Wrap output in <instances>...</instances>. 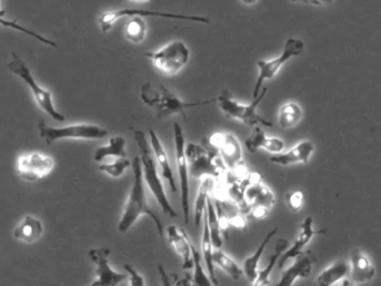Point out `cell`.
I'll use <instances>...</instances> for the list:
<instances>
[{
    "label": "cell",
    "mask_w": 381,
    "mask_h": 286,
    "mask_svg": "<svg viewBox=\"0 0 381 286\" xmlns=\"http://www.w3.org/2000/svg\"><path fill=\"white\" fill-rule=\"evenodd\" d=\"M132 169H133V182H132L131 189L129 192L128 200L125 203L124 210H123L122 216H121L119 225H118V232L120 234L128 232L141 216L146 214L155 223L159 236L161 239H164V226H162L160 218L150 208L148 200H146V190H144V185H143L142 164H141L140 157H135L132 161Z\"/></svg>",
    "instance_id": "cell-1"
},
{
    "label": "cell",
    "mask_w": 381,
    "mask_h": 286,
    "mask_svg": "<svg viewBox=\"0 0 381 286\" xmlns=\"http://www.w3.org/2000/svg\"><path fill=\"white\" fill-rule=\"evenodd\" d=\"M140 96L143 103L153 110L159 120L180 114L186 121L187 118H186L185 111L188 109L204 107V105L218 102V98H208L204 101H184L173 91L164 87V84H159L158 87H155L149 82L143 84L141 87Z\"/></svg>",
    "instance_id": "cell-2"
},
{
    "label": "cell",
    "mask_w": 381,
    "mask_h": 286,
    "mask_svg": "<svg viewBox=\"0 0 381 286\" xmlns=\"http://www.w3.org/2000/svg\"><path fill=\"white\" fill-rule=\"evenodd\" d=\"M134 140L137 142L138 148L140 151L143 179H144L146 186L149 188L155 200L158 201L162 212L171 218L178 217V214L170 204L166 191H164V184L161 182L158 170H157V160H155V153L152 151L151 144L146 139V133L141 131V130H135L134 131Z\"/></svg>",
    "instance_id": "cell-3"
},
{
    "label": "cell",
    "mask_w": 381,
    "mask_h": 286,
    "mask_svg": "<svg viewBox=\"0 0 381 286\" xmlns=\"http://www.w3.org/2000/svg\"><path fill=\"white\" fill-rule=\"evenodd\" d=\"M7 69L12 72V74L16 75L18 78H21L26 85H28L30 91L33 93L35 101L45 113H47L52 119L55 120L57 122L62 123L65 121V116L61 113L60 111H57L54 104L53 94L51 91L44 89L36 82L28 65L14 52H12V60L8 63Z\"/></svg>",
    "instance_id": "cell-4"
},
{
    "label": "cell",
    "mask_w": 381,
    "mask_h": 286,
    "mask_svg": "<svg viewBox=\"0 0 381 286\" xmlns=\"http://www.w3.org/2000/svg\"><path fill=\"white\" fill-rule=\"evenodd\" d=\"M266 92H268V89L264 87L259 98L253 100L250 104H243V103L236 101L235 98L230 96V91L224 89L221 96H218V103H219L221 112L228 119L239 121V122L250 125V126H259V124H262L268 128H271L273 126L272 122L266 120L264 116H259L257 112V107L265 96Z\"/></svg>",
    "instance_id": "cell-5"
},
{
    "label": "cell",
    "mask_w": 381,
    "mask_h": 286,
    "mask_svg": "<svg viewBox=\"0 0 381 286\" xmlns=\"http://www.w3.org/2000/svg\"><path fill=\"white\" fill-rule=\"evenodd\" d=\"M146 56L150 58L157 71L166 76H173L187 65L190 58V51L182 41H173L159 48L158 51L148 52Z\"/></svg>",
    "instance_id": "cell-6"
},
{
    "label": "cell",
    "mask_w": 381,
    "mask_h": 286,
    "mask_svg": "<svg viewBox=\"0 0 381 286\" xmlns=\"http://www.w3.org/2000/svg\"><path fill=\"white\" fill-rule=\"evenodd\" d=\"M39 135L43 138L48 146L56 141L65 139L75 140H100L109 135L107 129L96 124H73L67 126H50L45 122L37 125Z\"/></svg>",
    "instance_id": "cell-7"
},
{
    "label": "cell",
    "mask_w": 381,
    "mask_h": 286,
    "mask_svg": "<svg viewBox=\"0 0 381 286\" xmlns=\"http://www.w3.org/2000/svg\"><path fill=\"white\" fill-rule=\"evenodd\" d=\"M186 155L189 166V176L196 179H215L219 177V166L215 161L218 152L206 143H188L186 146Z\"/></svg>",
    "instance_id": "cell-8"
},
{
    "label": "cell",
    "mask_w": 381,
    "mask_h": 286,
    "mask_svg": "<svg viewBox=\"0 0 381 286\" xmlns=\"http://www.w3.org/2000/svg\"><path fill=\"white\" fill-rule=\"evenodd\" d=\"M160 17L171 18V19H179V21H194V23H203V24H209V18L206 16L199 15H185V14H175V12H153L148 9H133L122 8L118 10H110V12H103L100 16L98 24L101 26L103 33L107 34L110 32L111 28L116 24V21L121 18L135 17Z\"/></svg>",
    "instance_id": "cell-9"
},
{
    "label": "cell",
    "mask_w": 381,
    "mask_h": 286,
    "mask_svg": "<svg viewBox=\"0 0 381 286\" xmlns=\"http://www.w3.org/2000/svg\"><path fill=\"white\" fill-rule=\"evenodd\" d=\"M304 51V43L298 38H289L284 45L283 53L280 56L270 60H259L257 67H259V78H257V84L254 87L253 98H259V91L262 89V85L265 80H273L276 76L277 73L282 69V66L293 57L300 56Z\"/></svg>",
    "instance_id": "cell-10"
},
{
    "label": "cell",
    "mask_w": 381,
    "mask_h": 286,
    "mask_svg": "<svg viewBox=\"0 0 381 286\" xmlns=\"http://www.w3.org/2000/svg\"><path fill=\"white\" fill-rule=\"evenodd\" d=\"M173 139L176 150L177 169H178L179 185L182 195V207L185 223L189 221V166L186 155V140L184 130L178 123L173 124Z\"/></svg>",
    "instance_id": "cell-11"
},
{
    "label": "cell",
    "mask_w": 381,
    "mask_h": 286,
    "mask_svg": "<svg viewBox=\"0 0 381 286\" xmlns=\"http://www.w3.org/2000/svg\"><path fill=\"white\" fill-rule=\"evenodd\" d=\"M55 162L50 155L39 152L21 155L17 159V173L24 182H33L47 177L52 173Z\"/></svg>",
    "instance_id": "cell-12"
},
{
    "label": "cell",
    "mask_w": 381,
    "mask_h": 286,
    "mask_svg": "<svg viewBox=\"0 0 381 286\" xmlns=\"http://www.w3.org/2000/svg\"><path fill=\"white\" fill-rule=\"evenodd\" d=\"M110 254L111 250L109 248L89 250V257L96 266V280L89 286H118L128 280V275L112 270L109 261Z\"/></svg>",
    "instance_id": "cell-13"
},
{
    "label": "cell",
    "mask_w": 381,
    "mask_h": 286,
    "mask_svg": "<svg viewBox=\"0 0 381 286\" xmlns=\"http://www.w3.org/2000/svg\"><path fill=\"white\" fill-rule=\"evenodd\" d=\"M207 146L221 155V159L225 161L227 167L230 169L239 167L243 161V151L239 140L232 133H224V132H216L212 134V137L206 139ZM204 142V143H205Z\"/></svg>",
    "instance_id": "cell-14"
},
{
    "label": "cell",
    "mask_w": 381,
    "mask_h": 286,
    "mask_svg": "<svg viewBox=\"0 0 381 286\" xmlns=\"http://www.w3.org/2000/svg\"><path fill=\"white\" fill-rule=\"evenodd\" d=\"M325 232H327V230H314V228H313L312 217L305 218L303 223L301 225V230H300L298 239H295L292 248L286 250L283 255L279 259V262H277L279 268L282 270V268H284V266H285L287 261L300 256V255L303 253V250L305 248V246L312 241L313 237L325 234Z\"/></svg>",
    "instance_id": "cell-15"
},
{
    "label": "cell",
    "mask_w": 381,
    "mask_h": 286,
    "mask_svg": "<svg viewBox=\"0 0 381 286\" xmlns=\"http://www.w3.org/2000/svg\"><path fill=\"white\" fill-rule=\"evenodd\" d=\"M316 257L310 250H305L294 259L292 265L284 270L279 283L275 286H292L298 278H307L312 272Z\"/></svg>",
    "instance_id": "cell-16"
},
{
    "label": "cell",
    "mask_w": 381,
    "mask_h": 286,
    "mask_svg": "<svg viewBox=\"0 0 381 286\" xmlns=\"http://www.w3.org/2000/svg\"><path fill=\"white\" fill-rule=\"evenodd\" d=\"M168 239L173 250H176L182 257V268L184 270H190L194 268V258H193V244L188 239L185 230L171 225L167 228Z\"/></svg>",
    "instance_id": "cell-17"
},
{
    "label": "cell",
    "mask_w": 381,
    "mask_h": 286,
    "mask_svg": "<svg viewBox=\"0 0 381 286\" xmlns=\"http://www.w3.org/2000/svg\"><path fill=\"white\" fill-rule=\"evenodd\" d=\"M314 151V143L310 140L302 141L296 146H293L289 151L280 153V155H272L270 158L272 164L279 166H291L295 164H309L311 155Z\"/></svg>",
    "instance_id": "cell-18"
},
{
    "label": "cell",
    "mask_w": 381,
    "mask_h": 286,
    "mask_svg": "<svg viewBox=\"0 0 381 286\" xmlns=\"http://www.w3.org/2000/svg\"><path fill=\"white\" fill-rule=\"evenodd\" d=\"M245 144L250 153H255L257 150L264 149L266 151L280 155L285 149V142L276 137H268L261 126H255L253 133L245 140Z\"/></svg>",
    "instance_id": "cell-19"
},
{
    "label": "cell",
    "mask_w": 381,
    "mask_h": 286,
    "mask_svg": "<svg viewBox=\"0 0 381 286\" xmlns=\"http://www.w3.org/2000/svg\"><path fill=\"white\" fill-rule=\"evenodd\" d=\"M375 271L373 263L360 250L352 252L350 261V275L349 280L355 284H366L373 280Z\"/></svg>",
    "instance_id": "cell-20"
},
{
    "label": "cell",
    "mask_w": 381,
    "mask_h": 286,
    "mask_svg": "<svg viewBox=\"0 0 381 286\" xmlns=\"http://www.w3.org/2000/svg\"><path fill=\"white\" fill-rule=\"evenodd\" d=\"M44 226L39 218L32 214H26L14 230V237L25 244H34L42 239Z\"/></svg>",
    "instance_id": "cell-21"
},
{
    "label": "cell",
    "mask_w": 381,
    "mask_h": 286,
    "mask_svg": "<svg viewBox=\"0 0 381 286\" xmlns=\"http://www.w3.org/2000/svg\"><path fill=\"white\" fill-rule=\"evenodd\" d=\"M150 144H151L152 151L155 153V160L160 167L162 177L167 180L173 192L178 190L177 188L176 179L173 176V169L170 166L169 159H168L167 152L164 150V144L159 139L158 134L155 133V130H149Z\"/></svg>",
    "instance_id": "cell-22"
},
{
    "label": "cell",
    "mask_w": 381,
    "mask_h": 286,
    "mask_svg": "<svg viewBox=\"0 0 381 286\" xmlns=\"http://www.w3.org/2000/svg\"><path fill=\"white\" fill-rule=\"evenodd\" d=\"M349 275H350V263L338 261L320 273L319 276L314 280L313 286L338 285L343 280L348 278Z\"/></svg>",
    "instance_id": "cell-23"
},
{
    "label": "cell",
    "mask_w": 381,
    "mask_h": 286,
    "mask_svg": "<svg viewBox=\"0 0 381 286\" xmlns=\"http://www.w3.org/2000/svg\"><path fill=\"white\" fill-rule=\"evenodd\" d=\"M277 230H279V227H275L271 232H268L264 241L259 245V248L255 250V253L245 259L244 264H243V271H244V274L246 275L250 283H253L254 280H257V275H259V259L262 257L263 253H264V250H265L268 243L274 237Z\"/></svg>",
    "instance_id": "cell-24"
},
{
    "label": "cell",
    "mask_w": 381,
    "mask_h": 286,
    "mask_svg": "<svg viewBox=\"0 0 381 286\" xmlns=\"http://www.w3.org/2000/svg\"><path fill=\"white\" fill-rule=\"evenodd\" d=\"M125 144L127 140L122 135H116L111 138L107 146H98L96 150L94 160L96 162L105 160L107 157H116L118 159L127 158V151H125Z\"/></svg>",
    "instance_id": "cell-25"
},
{
    "label": "cell",
    "mask_w": 381,
    "mask_h": 286,
    "mask_svg": "<svg viewBox=\"0 0 381 286\" xmlns=\"http://www.w3.org/2000/svg\"><path fill=\"white\" fill-rule=\"evenodd\" d=\"M289 246V241L286 239H279L275 246V252L268 261V266L265 268H263L261 271H259V275H257V280H254L253 285L252 286H268L270 285V275H271L273 268L276 265V263L279 262L280 257L283 255L284 252L287 250Z\"/></svg>",
    "instance_id": "cell-26"
},
{
    "label": "cell",
    "mask_w": 381,
    "mask_h": 286,
    "mask_svg": "<svg viewBox=\"0 0 381 286\" xmlns=\"http://www.w3.org/2000/svg\"><path fill=\"white\" fill-rule=\"evenodd\" d=\"M213 185H214V179H202L199 190H198L196 201H195L194 217L196 228L200 226V223H202V219H203V214H205L206 210H207V203H208L209 194H210V190H212Z\"/></svg>",
    "instance_id": "cell-27"
},
{
    "label": "cell",
    "mask_w": 381,
    "mask_h": 286,
    "mask_svg": "<svg viewBox=\"0 0 381 286\" xmlns=\"http://www.w3.org/2000/svg\"><path fill=\"white\" fill-rule=\"evenodd\" d=\"M302 116V107L296 102H289L281 107L277 120L281 128L291 129L294 128L295 125L301 121Z\"/></svg>",
    "instance_id": "cell-28"
},
{
    "label": "cell",
    "mask_w": 381,
    "mask_h": 286,
    "mask_svg": "<svg viewBox=\"0 0 381 286\" xmlns=\"http://www.w3.org/2000/svg\"><path fill=\"white\" fill-rule=\"evenodd\" d=\"M205 218L208 223L209 232H210V239H212L213 248L214 250H221L223 246V232H221V225L218 221V214L216 212V207L209 199L207 203V210L205 212Z\"/></svg>",
    "instance_id": "cell-29"
},
{
    "label": "cell",
    "mask_w": 381,
    "mask_h": 286,
    "mask_svg": "<svg viewBox=\"0 0 381 286\" xmlns=\"http://www.w3.org/2000/svg\"><path fill=\"white\" fill-rule=\"evenodd\" d=\"M202 250H203L204 261L206 263V267L208 271L209 277L212 280L214 285H218V280L215 275V264L213 259V254H214V248H213L212 239H210V232H209L208 223L205 218L203 228V239H202Z\"/></svg>",
    "instance_id": "cell-30"
},
{
    "label": "cell",
    "mask_w": 381,
    "mask_h": 286,
    "mask_svg": "<svg viewBox=\"0 0 381 286\" xmlns=\"http://www.w3.org/2000/svg\"><path fill=\"white\" fill-rule=\"evenodd\" d=\"M215 265L219 266L226 274L230 275L232 280H239L241 275L244 274L243 268L239 267V264L228 256L223 250H214L213 254Z\"/></svg>",
    "instance_id": "cell-31"
},
{
    "label": "cell",
    "mask_w": 381,
    "mask_h": 286,
    "mask_svg": "<svg viewBox=\"0 0 381 286\" xmlns=\"http://www.w3.org/2000/svg\"><path fill=\"white\" fill-rule=\"evenodd\" d=\"M125 38L133 43V44H140L146 36V23L142 17H132L129 19L125 25L124 30Z\"/></svg>",
    "instance_id": "cell-32"
},
{
    "label": "cell",
    "mask_w": 381,
    "mask_h": 286,
    "mask_svg": "<svg viewBox=\"0 0 381 286\" xmlns=\"http://www.w3.org/2000/svg\"><path fill=\"white\" fill-rule=\"evenodd\" d=\"M193 258H194V275L191 277V285L193 286H214L209 275L206 274L205 270L202 265L200 253L193 245Z\"/></svg>",
    "instance_id": "cell-33"
},
{
    "label": "cell",
    "mask_w": 381,
    "mask_h": 286,
    "mask_svg": "<svg viewBox=\"0 0 381 286\" xmlns=\"http://www.w3.org/2000/svg\"><path fill=\"white\" fill-rule=\"evenodd\" d=\"M0 23H1L3 27H8L10 30H18V32L27 34L28 36H32L33 38L37 39V41L43 43V44L48 45V46H52V47H57L56 43L52 41V39L47 38V37H45V36L41 35V34L36 33L34 30H28L26 27L21 26V25L16 21L6 19L3 16H0Z\"/></svg>",
    "instance_id": "cell-34"
},
{
    "label": "cell",
    "mask_w": 381,
    "mask_h": 286,
    "mask_svg": "<svg viewBox=\"0 0 381 286\" xmlns=\"http://www.w3.org/2000/svg\"><path fill=\"white\" fill-rule=\"evenodd\" d=\"M131 166V161L128 158L118 159L112 164H102L98 166V170L102 173H107V176L112 178H120L123 176L125 170Z\"/></svg>",
    "instance_id": "cell-35"
},
{
    "label": "cell",
    "mask_w": 381,
    "mask_h": 286,
    "mask_svg": "<svg viewBox=\"0 0 381 286\" xmlns=\"http://www.w3.org/2000/svg\"><path fill=\"white\" fill-rule=\"evenodd\" d=\"M304 203V196L302 191L294 190L291 191L286 196V205L289 207L290 210L296 212H300L302 209V206Z\"/></svg>",
    "instance_id": "cell-36"
},
{
    "label": "cell",
    "mask_w": 381,
    "mask_h": 286,
    "mask_svg": "<svg viewBox=\"0 0 381 286\" xmlns=\"http://www.w3.org/2000/svg\"><path fill=\"white\" fill-rule=\"evenodd\" d=\"M123 268L128 272L129 282H130L129 286H146V282H144L142 275L139 274L133 266L130 264H124Z\"/></svg>",
    "instance_id": "cell-37"
},
{
    "label": "cell",
    "mask_w": 381,
    "mask_h": 286,
    "mask_svg": "<svg viewBox=\"0 0 381 286\" xmlns=\"http://www.w3.org/2000/svg\"><path fill=\"white\" fill-rule=\"evenodd\" d=\"M158 272L159 274H160L161 277V283H162V286H173L176 285V280H173V275H168L167 272H166V270H164V265H161V264H159L158 265Z\"/></svg>",
    "instance_id": "cell-38"
},
{
    "label": "cell",
    "mask_w": 381,
    "mask_h": 286,
    "mask_svg": "<svg viewBox=\"0 0 381 286\" xmlns=\"http://www.w3.org/2000/svg\"><path fill=\"white\" fill-rule=\"evenodd\" d=\"M175 286H193L191 285V277L190 276H186L185 278H182V280H177L176 285Z\"/></svg>",
    "instance_id": "cell-39"
},
{
    "label": "cell",
    "mask_w": 381,
    "mask_h": 286,
    "mask_svg": "<svg viewBox=\"0 0 381 286\" xmlns=\"http://www.w3.org/2000/svg\"><path fill=\"white\" fill-rule=\"evenodd\" d=\"M337 286H367L366 284H355L353 282H351V280H349V278H346V280H343L341 283L338 284Z\"/></svg>",
    "instance_id": "cell-40"
}]
</instances>
